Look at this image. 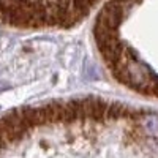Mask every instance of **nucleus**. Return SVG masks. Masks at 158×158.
I'll return each instance as SVG.
<instances>
[{"label":"nucleus","mask_w":158,"mask_h":158,"mask_svg":"<svg viewBox=\"0 0 158 158\" xmlns=\"http://www.w3.org/2000/svg\"><path fill=\"white\" fill-rule=\"evenodd\" d=\"M100 0H19L6 19L16 27H70Z\"/></svg>","instance_id":"nucleus-1"}]
</instances>
